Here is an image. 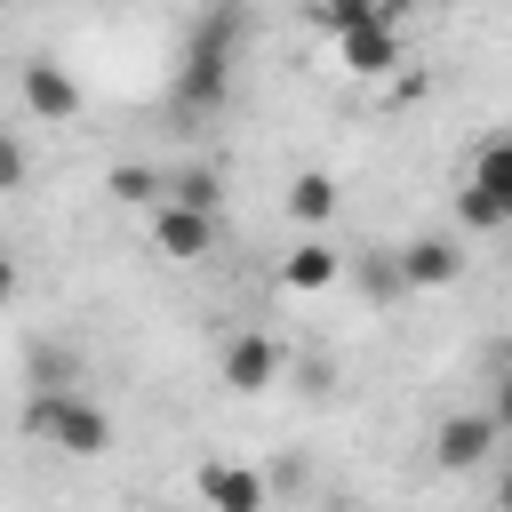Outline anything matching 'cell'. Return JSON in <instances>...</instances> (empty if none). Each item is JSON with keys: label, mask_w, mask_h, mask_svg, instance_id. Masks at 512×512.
<instances>
[{"label": "cell", "mask_w": 512, "mask_h": 512, "mask_svg": "<svg viewBox=\"0 0 512 512\" xmlns=\"http://www.w3.org/2000/svg\"><path fill=\"white\" fill-rule=\"evenodd\" d=\"M240 32H248V8H240V0H208V16H200L192 40H184V64H176V104H184V112H216V104H224Z\"/></svg>", "instance_id": "cell-1"}, {"label": "cell", "mask_w": 512, "mask_h": 512, "mask_svg": "<svg viewBox=\"0 0 512 512\" xmlns=\"http://www.w3.org/2000/svg\"><path fill=\"white\" fill-rule=\"evenodd\" d=\"M456 216H464L472 232H504V224H512V216H504V200H496L488 184H464V192H456Z\"/></svg>", "instance_id": "cell-14"}, {"label": "cell", "mask_w": 512, "mask_h": 512, "mask_svg": "<svg viewBox=\"0 0 512 512\" xmlns=\"http://www.w3.org/2000/svg\"><path fill=\"white\" fill-rule=\"evenodd\" d=\"M272 376H280L272 336H232V344H224V384H232V392H264Z\"/></svg>", "instance_id": "cell-8"}, {"label": "cell", "mask_w": 512, "mask_h": 512, "mask_svg": "<svg viewBox=\"0 0 512 512\" xmlns=\"http://www.w3.org/2000/svg\"><path fill=\"white\" fill-rule=\"evenodd\" d=\"M112 192H120L128 208H144V200H160V192H168V176H152V168H136V160H128V168H112Z\"/></svg>", "instance_id": "cell-16"}, {"label": "cell", "mask_w": 512, "mask_h": 512, "mask_svg": "<svg viewBox=\"0 0 512 512\" xmlns=\"http://www.w3.org/2000/svg\"><path fill=\"white\" fill-rule=\"evenodd\" d=\"M360 288H368L376 304H392V296H408V272H400V256H368V264H360Z\"/></svg>", "instance_id": "cell-15"}, {"label": "cell", "mask_w": 512, "mask_h": 512, "mask_svg": "<svg viewBox=\"0 0 512 512\" xmlns=\"http://www.w3.org/2000/svg\"><path fill=\"white\" fill-rule=\"evenodd\" d=\"M216 512H256L264 504V480L256 472H240V464H200V480H192Z\"/></svg>", "instance_id": "cell-9"}, {"label": "cell", "mask_w": 512, "mask_h": 512, "mask_svg": "<svg viewBox=\"0 0 512 512\" xmlns=\"http://www.w3.org/2000/svg\"><path fill=\"white\" fill-rule=\"evenodd\" d=\"M8 288H16V264H8V248H0V296H8Z\"/></svg>", "instance_id": "cell-20"}, {"label": "cell", "mask_w": 512, "mask_h": 512, "mask_svg": "<svg viewBox=\"0 0 512 512\" xmlns=\"http://www.w3.org/2000/svg\"><path fill=\"white\" fill-rule=\"evenodd\" d=\"M472 184H488V192L504 200V216H512V136L480 144V160H472Z\"/></svg>", "instance_id": "cell-12"}, {"label": "cell", "mask_w": 512, "mask_h": 512, "mask_svg": "<svg viewBox=\"0 0 512 512\" xmlns=\"http://www.w3.org/2000/svg\"><path fill=\"white\" fill-rule=\"evenodd\" d=\"M400 272H408V288H448V280L464 272V256H456V240L424 232V240H408V248H400Z\"/></svg>", "instance_id": "cell-7"}, {"label": "cell", "mask_w": 512, "mask_h": 512, "mask_svg": "<svg viewBox=\"0 0 512 512\" xmlns=\"http://www.w3.org/2000/svg\"><path fill=\"white\" fill-rule=\"evenodd\" d=\"M336 56H344V72H360V80H384V72L400 64V32H392V16L376 8V16L344 24V32H336Z\"/></svg>", "instance_id": "cell-3"}, {"label": "cell", "mask_w": 512, "mask_h": 512, "mask_svg": "<svg viewBox=\"0 0 512 512\" xmlns=\"http://www.w3.org/2000/svg\"><path fill=\"white\" fill-rule=\"evenodd\" d=\"M152 240H160V256H176V264H200V256L216 248V216H208V208H184V200H160V216H152Z\"/></svg>", "instance_id": "cell-4"}, {"label": "cell", "mask_w": 512, "mask_h": 512, "mask_svg": "<svg viewBox=\"0 0 512 512\" xmlns=\"http://www.w3.org/2000/svg\"><path fill=\"white\" fill-rule=\"evenodd\" d=\"M504 432H496V416L488 408H464V416H448L440 432H432V456L448 464V472H472V464H488V448H496Z\"/></svg>", "instance_id": "cell-5"}, {"label": "cell", "mask_w": 512, "mask_h": 512, "mask_svg": "<svg viewBox=\"0 0 512 512\" xmlns=\"http://www.w3.org/2000/svg\"><path fill=\"white\" fill-rule=\"evenodd\" d=\"M376 8H384V16H400V8H416V0H376Z\"/></svg>", "instance_id": "cell-22"}, {"label": "cell", "mask_w": 512, "mask_h": 512, "mask_svg": "<svg viewBox=\"0 0 512 512\" xmlns=\"http://www.w3.org/2000/svg\"><path fill=\"white\" fill-rule=\"evenodd\" d=\"M16 184H24V144L0 136V192H16Z\"/></svg>", "instance_id": "cell-18"}, {"label": "cell", "mask_w": 512, "mask_h": 512, "mask_svg": "<svg viewBox=\"0 0 512 512\" xmlns=\"http://www.w3.org/2000/svg\"><path fill=\"white\" fill-rule=\"evenodd\" d=\"M280 280H288L296 296H312V288H336V280H344V256H336L328 240H304V248H288Z\"/></svg>", "instance_id": "cell-10"}, {"label": "cell", "mask_w": 512, "mask_h": 512, "mask_svg": "<svg viewBox=\"0 0 512 512\" xmlns=\"http://www.w3.org/2000/svg\"><path fill=\"white\" fill-rule=\"evenodd\" d=\"M24 424H32L48 448H64V456H104V448H112V424H104V408H96V400H80L72 384L40 392Z\"/></svg>", "instance_id": "cell-2"}, {"label": "cell", "mask_w": 512, "mask_h": 512, "mask_svg": "<svg viewBox=\"0 0 512 512\" xmlns=\"http://www.w3.org/2000/svg\"><path fill=\"white\" fill-rule=\"evenodd\" d=\"M24 104H32L40 120H72V112H80V80H72L64 64L32 56V64H24Z\"/></svg>", "instance_id": "cell-6"}, {"label": "cell", "mask_w": 512, "mask_h": 512, "mask_svg": "<svg viewBox=\"0 0 512 512\" xmlns=\"http://www.w3.org/2000/svg\"><path fill=\"white\" fill-rule=\"evenodd\" d=\"M360 16H376V0H312V24L336 40L344 24H360Z\"/></svg>", "instance_id": "cell-17"}, {"label": "cell", "mask_w": 512, "mask_h": 512, "mask_svg": "<svg viewBox=\"0 0 512 512\" xmlns=\"http://www.w3.org/2000/svg\"><path fill=\"white\" fill-rule=\"evenodd\" d=\"M496 496H504V512H512V472H504V480H496Z\"/></svg>", "instance_id": "cell-21"}, {"label": "cell", "mask_w": 512, "mask_h": 512, "mask_svg": "<svg viewBox=\"0 0 512 512\" xmlns=\"http://www.w3.org/2000/svg\"><path fill=\"white\" fill-rule=\"evenodd\" d=\"M288 216H296V224H328V216H336V184H328L320 168H304V176L288 184Z\"/></svg>", "instance_id": "cell-11"}, {"label": "cell", "mask_w": 512, "mask_h": 512, "mask_svg": "<svg viewBox=\"0 0 512 512\" xmlns=\"http://www.w3.org/2000/svg\"><path fill=\"white\" fill-rule=\"evenodd\" d=\"M488 416H496V432L512 440V368H504V384H496V400H488Z\"/></svg>", "instance_id": "cell-19"}, {"label": "cell", "mask_w": 512, "mask_h": 512, "mask_svg": "<svg viewBox=\"0 0 512 512\" xmlns=\"http://www.w3.org/2000/svg\"><path fill=\"white\" fill-rule=\"evenodd\" d=\"M160 200H184V208H208V216H216L224 176H216V168H184V176H168V192H160Z\"/></svg>", "instance_id": "cell-13"}]
</instances>
